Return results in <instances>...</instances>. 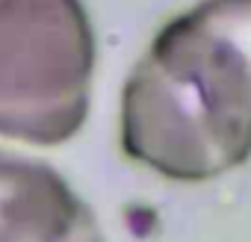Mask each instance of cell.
Segmentation results:
<instances>
[{
    "mask_svg": "<svg viewBox=\"0 0 251 242\" xmlns=\"http://www.w3.org/2000/svg\"><path fill=\"white\" fill-rule=\"evenodd\" d=\"M121 148L180 183L251 157V0H198L148 45L121 92Z\"/></svg>",
    "mask_w": 251,
    "mask_h": 242,
    "instance_id": "1",
    "label": "cell"
},
{
    "mask_svg": "<svg viewBox=\"0 0 251 242\" xmlns=\"http://www.w3.org/2000/svg\"><path fill=\"white\" fill-rule=\"evenodd\" d=\"M95 62L83 0H0V139L71 142L89 118Z\"/></svg>",
    "mask_w": 251,
    "mask_h": 242,
    "instance_id": "2",
    "label": "cell"
},
{
    "mask_svg": "<svg viewBox=\"0 0 251 242\" xmlns=\"http://www.w3.org/2000/svg\"><path fill=\"white\" fill-rule=\"evenodd\" d=\"M98 236L95 213L56 169L0 148V239L59 242Z\"/></svg>",
    "mask_w": 251,
    "mask_h": 242,
    "instance_id": "3",
    "label": "cell"
}]
</instances>
